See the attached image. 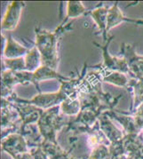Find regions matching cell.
Returning a JSON list of instances; mask_svg holds the SVG:
<instances>
[{"label":"cell","instance_id":"cell-9","mask_svg":"<svg viewBox=\"0 0 143 159\" xmlns=\"http://www.w3.org/2000/svg\"><path fill=\"white\" fill-rule=\"evenodd\" d=\"M91 68L96 69V70L99 71L101 78V81L113 84L115 85L120 86V87H124V88L127 89L130 79H128L127 76L124 73H121V72H118V71L106 70V69L101 68L99 65L91 66Z\"/></svg>","mask_w":143,"mask_h":159},{"label":"cell","instance_id":"cell-13","mask_svg":"<svg viewBox=\"0 0 143 159\" xmlns=\"http://www.w3.org/2000/svg\"><path fill=\"white\" fill-rule=\"evenodd\" d=\"M60 113L66 116H78L81 110L80 94L78 91L67 97L60 105Z\"/></svg>","mask_w":143,"mask_h":159},{"label":"cell","instance_id":"cell-17","mask_svg":"<svg viewBox=\"0 0 143 159\" xmlns=\"http://www.w3.org/2000/svg\"><path fill=\"white\" fill-rule=\"evenodd\" d=\"M85 7L80 1H69L67 3V15L66 20L69 18H77L78 16L86 13Z\"/></svg>","mask_w":143,"mask_h":159},{"label":"cell","instance_id":"cell-21","mask_svg":"<svg viewBox=\"0 0 143 159\" xmlns=\"http://www.w3.org/2000/svg\"><path fill=\"white\" fill-rule=\"evenodd\" d=\"M134 113H143V103L141 104V105H140V106H139V107H138V108H137L136 109L132 112V113H131L130 115L132 116V115H133Z\"/></svg>","mask_w":143,"mask_h":159},{"label":"cell","instance_id":"cell-10","mask_svg":"<svg viewBox=\"0 0 143 159\" xmlns=\"http://www.w3.org/2000/svg\"><path fill=\"white\" fill-rule=\"evenodd\" d=\"M55 78L59 80V82H63V81H69L71 80V77H67L58 74L54 70L47 67L46 65H42L39 69L33 72V81L32 84H35L37 89L39 91V93H41V91L39 89L38 83L40 81L46 80V79H52Z\"/></svg>","mask_w":143,"mask_h":159},{"label":"cell","instance_id":"cell-8","mask_svg":"<svg viewBox=\"0 0 143 159\" xmlns=\"http://www.w3.org/2000/svg\"><path fill=\"white\" fill-rule=\"evenodd\" d=\"M104 113L110 119L116 120L119 124H121V125L124 128V135H139L141 134V131L137 127L134 117L132 116H127L125 113L116 111L114 109L105 111Z\"/></svg>","mask_w":143,"mask_h":159},{"label":"cell","instance_id":"cell-2","mask_svg":"<svg viewBox=\"0 0 143 159\" xmlns=\"http://www.w3.org/2000/svg\"><path fill=\"white\" fill-rule=\"evenodd\" d=\"M64 115L60 113V105L44 110L38 122L39 132L44 138V141L57 144L56 134L64 126H68L69 120H66Z\"/></svg>","mask_w":143,"mask_h":159},{"label":"cell","instance_id":"cell-18","mask_svg":"<svg viewBox=\"0 0 143 159\" xmlns=\"http://www.w3.org/2000/svg\"><path fill=\"white\" fill-rule=\"evenodd\" d=\"M3 63L5 69L12 71H24L26 70L25 59L23 57L8 59L3 57Z\"/></svg>","mask_w":143,"mask_h":159},{"label":"cell","instance_id":"cell-4","mask_svg":"<svg viewBox=\"0 0 143 159\" xmlns=\"http://www.w3.org/2000/svg\"><path fill=\"white\" fill-rule=\"evenodd\" d=\"M114 38V36L109 38V40L106 42L104 45H100L96 42H93V45H97L99 48L102 50L103 54V62L99 64L101 68L113 71H118L121 73H124L125 75H129V67L124 57H113L109 52V45Z\"/></svg>","mask_w":143,"mask_h":159},{"label":"cell","instance_id":"cell-1","mask_svg":"<svg viewBox=\"0 0 143 159\" xmlns=\"http://www.w3.org/2000/svg\"><path fill=\"white\" fill-rule=\"evenodd\" d=\"M70 23L67 24L66 19L63 23L58 27L55 31L49 32L46 30H41L39 28H36V44L35 46L41 54L42 64L56 70L59 63L58 45L59 38L63 32L69 29Z\"/></svg>","mask_w":143,"mask_h":159},{"label":"cell","instance_id":"cell-3","mask_svg":"<svg viewBox=\"0 0 143 159\" xmlns=\"http://www.w3.org/2000/svg\"><path fill=\"white\" fill-rule=\"evenodd\" d=\"M122 57H124L129 67V75L137 80L143 82V56L137 54L134 47L130 44L121 45Z\"/></svg>","mask_w":143,"mask_h":159},{"label":"cell","instance_id":"cell-15","mask_svg":"<svg viewBox=\"0 0 143 159\" xmlns=\"http://www.w3.org/2000/svg\"><path fill=\"white\" fill-rule=\"evenodd\" d=\"M130 87L132 88V92H133V103L131 108V114L143 103V82L137 80L135 78L130 79L127 89H129Z\"/></svg>","mask_w":143,"mask_h":159},{"label":"cell","instance_id":"cell-19","mask_svg":"<svg viewBox=\"0 0 143 159\" xmlns=\"http://www.w3.org/2000/svg\"><path fill=\"white\" fill-rule=\"evenodd\" d=\"M30 154L32 155L33 158L34 159H48L46 154L42 149L41 146L37 147V148H32Z\"/></svg>","mask_w":143,"mask_h":159},{"label":"cell","instance_id":"cell-22","mask_svg":"<svg viewBox=\"0 0 143 159\" xmlns=\"http://www.w3.org/2000/svg\"><path fill=\"white\" fill-rule=\"evenodd\" d=\"M139 137H140V138H141V140L143 141V132H141V134H139Z\"/></svg>","mask_w":143,"mask_h":159},{"label":"cell","instance_id":"cell-5","mask_svg":"<svg viewBox=\"0 0 143 159\" xmlns=\"http://www.w3.org/2000/svg\"><path fill=\"white\" fill-rule=\"evenodd\" d=\"M11 103L13 108L18 112L21 120V125L19 131L23 130L28 125H33L36 122L38 123L41 115L44 112V109L38 108L31 104L20 103V102H11Z\"/></svg>","mask_w":143,"mask_h":159},{"label":"cell","instance_id":"cell-7","mask_svg":"<svg viewBox=\"0 0 143 159\" xmlns=\"http://www.w3.org/2000/svg\"><path fill=\"white\" fill-rule=\"evenodd\" d=\"M24 7L25 3L20 1H13L8 6L1 23V29L7 32L12 31L17 27L21 11Z\"/></svg>","mask_w":143,"mask_h":159},{"label":"cell","instance_id":"cell-20","mask_svg":"<svg viewBox=\"0 0 143 159\" xmlns=\"http://www.w3.org/2000/svg\"><path fill=\"white\" fill-rule=\"evenodd\" d=\"M132 116L134 117L138 129L141 131V133L143 132V113H134Z\"/></svg>","mask_w":143,"mask_h":159},{"label":"cell","instance_id":"cell-11","mask_svg":"<svg viewBox=\"0 0 143 159\" xmlns=\"http://www.w3.org/2000/svg\"><path fill=\"white\" fill-rule=\"evenodd\" d=\"M3 38L6 40V46L3 54L4 58L14 59V58L22 57L23 55H26L29 51V49L27 48L26 46H23L19 44L17 41H15L11 36V34H8L7 37L3 35Z\"/></svg>","mask_w":143,"mask_h":159},{"label":"cell","instance_id":"cell-6","mask_svg":"<svg viewBox=\"0 0 143 159\" xmlns=\"http://www.w3.org/2000/svg\"><path fill=\"white\" fill-rule=\"evenodd\" d=\"M1 145L3 150L7 151L13 158L21 154L28 153L26 139L19 133L9 134L7 139H4L1 141Z\"/></svg>","mask_w":143,"mask_h":159},{"label":"cell","instance_id":"cell-14","mask_svg":"<svg viewBox=\"0 0 143 159\" xmlns=\"http://www.w3.org/2000/svg\"><path fill=\"white\" fill-rule=\"evenodd\" d=\"M109 9L107 7L102 5H100L96 9H93L91 12H87L86 14H89L92 17L93 20L95 21L96 25L98 26L100 32L103 38L104 42H107L109 38H107V19H108V13Z\"/></svg>","mask_w":143,"mask_h":159},{"label":"cell","instance_id":"cell-16","mask_svg":"<svg viewBox=\"0 0 143 159\" xmlns=\"http://www.w3.org/2000/svg\"><path fill=\"white\" fill-rule=\"evenodd\" d=\"M24 59H25L27 71L35 72L43 65L41 54L36 46H33L32 49L29 51V52L25 55Z\"/></svg>","mask_w":143,"mask_h":159},{"label":"cell","instance_id":"cell-12","mask_svg":"<svg viewBox=\"0 0 143 159\" xmlns=\"http://www.w3.org/2000/svg\"><path fill=\"white\" fill-rule=\"evenodd\" d=\"M123 21H128L136 24H143V20H133L124 17V14L122 13L118 7V2H116L109 9L108 19H107V32H109V30H110L112 28L116 27Z\"/></svg>","mask_w":143,"mask_h":159}]
</instances>
